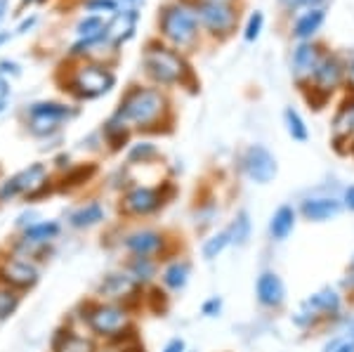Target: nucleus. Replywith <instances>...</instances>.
<instances>
[{
    "label": "nucleus",
    "mask_w": 354,
    "mask_h": 352,
    "mask_svg": "<svg viewBox=\"0 0 354 352\" xmlns=\"http://www.w3.org/2000/svg\"><path fill=\"white\" fill-rule=\"evenodd\" d=\"M340 211H342V203L338 198H330V196L305 198L300 206L302 218L310 220V223H328V220L338 218Z\"/></svg>",
    "instance_id": "15"
},
{
    "label": "nucleus",
    "mask_w": 354,
    "mask_h": 352,
    "mask_svg": "<svg viewBox=\"0 0 354 352\" xmlns=\"http://www.w3.org/2000/svg\"><path fill=\"white\" fill-rule=\"evenodd\" d=\"M335 352H354V338H350V336L342 338L340 345H338V350H335Z\"/></svg>",
    "instance_id": "41"
},
{
    "label": "nucleus",
    "mask_w": 354,
    "mask_h": 352,
    "mask_svg": "<svg viewBox=\"0 0 354 352\" xmlns=\"http://www.w3.org/2000/svg\"><path fill=\"white\" fill-rule=\"evenodd\" d=\"M0 284L15 288V291H28L38 284V268L21 255L3 258L0 260Z\"/></svg>",
    "instance_id": "7"
},
{
    "label": "nucleus",
    "mask_w": 354,
    "mask_h": 352,
    "mask_svg": "<svg viewBox=\"0 0 354 352\" xmlns=\"http://www.w3.org/2000/svg\"><path fill=\"white\" fill-rule=\"evenodd\" d=\"M163 33L175 45H189L196 38V17L187 8H170L163 15Z\"/></svg>",
    "instance_id": "10"
},
{
    "label": "nucleus",
    "mask_w": 354,
    "mask_h": 352,
    "mask_svg": "<svg viewBox=\"0 0 354 352\" xmlns=\"http://www.w3.org/2000/svg\"><path fill=\"white\" fill-rule=\"evenodd\" d=\"M340 76H342V64L338 62V57H324L317 66V73H314V81H317V88L328 93L333 90L335 85L340 83Z\"/></svg>",
    "instance_id": "21"
},
{
    "label": "nucleus",
    "mask_w": 354,
    "mask_h": 352,
    "mask_svg": "<svg viewBox=\"0 0 354 352\" xmlns=\"http://www.w3.org/2000/svg\"><path fill=\"white\" fill-rule=\"evenodd\" d=\"M283 121H286V130H288V135L293 140H298V142H305L307 138H310V133H307V126H305V121H302V116L298 111L293 109V106H288L286 111H283Z\"/></svg>",
    "instance_id": "29"
},
{
    "label": "nucleus",
    "mask_w": 354,
    "mask_h": 352,
    "mask_svg": "<svg viewBox=\"0 0 354 352\" xmlns=\"http://www.w3.org/2000/svg\"><path fill=\"white\" fill-rule=\"evenodd\" d=\"M352 151H354V149H352Z\"/></svg>",
    "instance_id": "48"
},
{
    "label": "nucleus",
    "mask_w": 354,
    "mask_h": 352,
    "mask_svg": "<svg viewBox=\"0 0 354 352\" xmlns=\"http://www.w3.org/2000/svg\"><path fill=\"white\" fill-rule=\"evenodd\" d=\"M319 50L314 48L310 43H302L298 45V50H295L293 55V76L298 78L302 83L305 78H312L314 73H317V66H319Z\"/></svg>",
    "instance_id": "18"
},
{
    "label": "nucleus",
    "mask_w": 354,
    "mask_h": 352,
    "mask_svg": "<svg viewBox=\"0 0 354 352\" xmlns=\"http://www.w3.org/2000/svg\"><path fill=\"white\" fill-rule=\"evenodd\" d=\"M165 239L163 232L158 230H135L130 234H125L123 246L133 258H156L165 251Z\"/></svg>",
    "instance_id": "12"
},
{
    "label": "nucleus",
    "mask_w": 354,
    "mask_h": 352,
    "mask_svg": "<svg viewBox=\"0 0 354 352\" xmlns=\"http://www.w3.org/2000/svg\"><path fill=\"white\" fill-rule=\"evenodd\" d=\"M324 24V12L322 10H310L307 15H302L298 19V24H295V36L298 38H310L314 33L319 31V26Z\"/></svg>",
    "instance_id": "26"
},
{
    "label": "nucleus",
    "mask_w": 354,
    "mask_h": 352,
    "mask_svg": "<svg viewBox=\"0 0 354 352\" xmlns=\"http://www.w3.org/2000/svg\"><path fill=\"white\" fill-rule=\"evenodd\" d=\"M201 312H203L205 317H220V312H222V298H218V296L208 298V300L203 303Z\"/></svg>",
    "instance_id": "35"
},
{
    "label": "nucleus",
    "mask_w": 354,
    "mask_h": 352,
    "mask_svg": "<svg viewBox=\"0 0 354 352\" xmlns=\"http://www.w3.org/2000/svg\"><path fill=\"white\" fill-rule=\"evenodd\" d=\"M3 12H5V0H0V17H3Z\"/></svg>",
    "instance_id": "44"
},
{
    "label": "nucleus",
    "mask_w": 354,
    "mask_h": 352,
    "mask_svg": "<svg viewBox=\"0 0 354 352\" xmlns=\"http://www.w3.org/2000/svg\"><path fill=\"white\" fill-rule=\"evenodd\" d=\"M187 350V343L182 338H173L168 340V345L163 348V352H185Z\"/></svg>",
    "instance_id": "36"
},
{
    "label": "nucleus",
    "mask_w": 354,
    "mask_h": 352,
    "mask_svg": "<svg viewBox=\"0 0 354 352\" xmlns=\"http://www.w3.org/2000/svg\"><path fill=\"white\" fill-rule=\"evenodd\" d=\"M135 21H137V12H135V10H125V12H118L111 19V24H106L104 38H109L111 43H123L125 38L133 36Z\"/></svg>",
    "instance_id": "22"
},
{
    "label": "nucleus",
    "mask_w": 354,
    "mask_h": 352,
    "mask_svg": "<svg viewBox=\"0 0 354 352\" xmlns=\"http://www.w3.org/2000/svg\"><path fill=\"white\" fill-rule=\"evenodd\" d=\"M262 21H265V17H262V12H253V15H250L248 26H245V41H255V38L260 36Z\"/></svg>",
    "instance_id": "34"
},
{
    "label": "nucleus",
    "mask_w": 354,
    "mask_h": 352,
    "mask_svg": "<svg viewBox=\"0 0 354 352\" xmlns=\"http://www.w3.org/2000/svg\"><path fill=\"white\" fill-rule=\"evenodd\" d=\"M128 123H123L118 116H113L109 123L104 126V135H106V140H109V145L113 147V149H121V145L125 140H128Z\"/></svg>",
    "instance_id": "31"
},
{
    "label": "nucleus",
    "mask_w": 354,
    "mask_h": 352,
    "mask_svg": "<svg viewBox=\"0 0 354 352\" xmlns=\"http://www.w3.org/2000/svg\"><path fill=\"white\" fill-rule=\"evenodd\" d=\"M145 66L153 81H158L163 85L182 81V76H185V71H187L185 62L168 48H151L145 57Z\"/></svg>",
    "instance_id": "4"
},
{
    "label": "nucleus",
    "mask_w": 354,
    "mask_h": 352,
    "mask_svg": "<svg viewBox=\"0 0 354 352\" xmlns=\"http://www.w3.org/2000/svg\"><path fill=\"white\" fill-rule=\"evenodd\" d=\"M163 203H165V196H163L161 187H135V189H130L128 194L123 196L121 211L125 215L142 218V215L156 213Z\"/></svg>",
    "instance_id": "9"
},
{
    "label": "nucleus",
    "mask_w": 354,
    "mask_h": 352,
    "mask_svg": "<svg viewBox=\"0 0 354 352\" xmlns=\"http://www.w3.org/2000/svg\"><path fill=\"white\" fill-rule=\"evenodd\" d=\"M45 189H48V170H45L43 163H33V166L24 168L15 178L5 180L0 185V203L10 201L15 196L36 198L45 194Z\"/></svg>",
    "instance_id": "3"
},
{
    "label": "nucleus",
    "mask_w": 354,
    "mask_h": 352,
    "mask_svg": "<svg viewBox=\"0 0 354 352\" xmlns=\"http://www.w3.org/2000/svg\"><path fill=\"white\" fill-rule=\"evenodd\" d=\"M283 5H286V8H298V5H319L322 3V0H281Z\"/></svg>",
    "instance_id": "40"
},
{
    "label": "nucleus",
    "mask_w": 354,
    "mask_h": 352,
    "mask_svg": "<svg viewBox=\"0 0 354 352\" xmlns=\"http://www.w3.org/2000/svg\"><path fill=\"white\" fill-rule=\"evenodd\" d=\"M156 154H158L156 147L149 145V142H140V145H135L133 149H130L128 158H130V163H147L149 158H153Z\"/></svg>",
    "instance_id": "33"
},
{
    "label": "nucleus",
    "mask_w": 354,
    "mask_h": 352,
    "mask_svg": "<svg viewBox=\"0 0 354 352\" xmlns=\"http://www.w3.org/2000/svg\"><path fill=\"white\" fill-rule=\"evenodd\" d=\"M295 230V208L281 206L277 208L270 220V234L274 241H283L290 237V232Z\"/></svg>",
    "instance_id": "23"
},
{
    "label": "nucleus",
    "mask_w": 354,
    "mask_h": 352,
    "mask_svg": "<svg viewBox=\"0 0 354 352\" xmlns=\"http://www.w3.org/2000/svg\"><path fill=\"white\" fill-rule=\"evenodd\" d=\"M250 230H253V225H250V215L245 211H239L236 215H234L232 225L227 227L230 239H232V243H236V246H245V243H248Z\"/></svg>",
    "instance_id": "25"
},
{
    "label": "nucleus",
    "mask_w": 354,
    "mask_h": 352,
    "mask_svg": "<svg viewBox=\"0 0 354 352\" xmlns=\"http://www.w3.org/2000/svg\"><path fill=\"white\" fill-rule=\"evenodd\" d=\"M165 111V100L158 90L151 88H135L125 95V100L118 106L116 116L123 123H133L140 128H149L161 118Z\"/></svg>",
    "instance_id": "2"
},
{
    "label": "nucleus",
    "mask_w": 354,
    "mask_h": 352,
    "mask_svg": "<svg viewBox=\"0 0 354 352\" xmlns=\"http://www.w3.org/2000/svg\"><path fill=\"white\" fill-rule=\"evenodd\" d=\"M116 8V5H113V0H90L88 3V10H111Z\"/></svg>",
    "instance_id": "37"
},
{
    "label": "nucleus",
    "mask_w": 354,
    "mask_h": 352,
    "mask_svg": "<svg viewBox=\"0 0 354 352\" xmlns=\"http://www.w3.org/2000/svg\"><path fill=\"white\" fill-rule=\"evenodd\" d=\"M83 310L85 315H81V319L95 338L123 340L133 331L130 310L125 305L109 303V300H90L83 305Z\"/></svg>",
    "instance_id": "1"
},
{
    "label": "nucleus",
    "mask_w": 354,
    "mask_h": 352,
    "mask_svg": "<svg viewBox=\"0 0 354 352\" xmlns=\"http://www.w3.org/2000/svg\"><path fill=\"white\" fill-rule=\"evenodd\" d=\"M243 170L253 183L267 185L277 178V158L272 156L270 149H265L262 145H253L245 149L243 154Z\"/></svg>",
    "instance_id": "11"
},
{
    "label": "nucleus",
    "mask_w": 354,
    "mask_h": 352,
    "mask_svg": "<svg viewBox=\"0 0 354 352\" xmlns=\"http://www.w3.org/2000/svg\"><path fill=\"white\" fill-rule=\"evenodd\" d=\"M347 336H350V338H354V319L350 322V326H347Z\"/></svg>",
    "instance_id": "43"
},
{
    "label": "nucleus",
    "mask_w": 354,
    "mask_h": 352,
    "mask_svg": "<svg viewBox=\"0 0 354 352\" xmlns=\"http://www.w3.org/2000/svg\"><path fill=\"white\" fill-rule=\"evenodd\" d=\"M53 350L55 352H97L95 340L88 336H81V333L73 331V328H66V331L62 328V331H57Z\"/></svg>",
    "instance_id": "19"
},
{
    "label": "nucleus",
    "mask_w": 354,
    "mask_h": 352,
    "mask_svg": "<svg viewBox=\"0 0 354 352\" xmlns=\"http://www.w3.org/2000/svg\"><path fill=\"white\" fill-rule=\"evenodd\" d=\"M71 88L78 98H100L113 88V73L102 66H83L73 76Z\"/></svg>",
    "instance_id": "8"
},
{
    "label": "nucleus",
    "mask_w": 354,
    "mask_h": 352,
    "mask_svg": "<svg viewBox=\"0 0 354 352\" xmlns=\"http://www.w3.org/2000/svg\"><path fill=\"white\" fill-rule=\"evenodd\" d=\"M95 170H97L95 166H78V168H73L71 173H66L64 187H78V185L88 183V180L95 175Z\"/></svg>",
    "instance_id": "32"
},
{
    "label": "nucleus",
    "mask_w": 354,
    "mask_h": 352,
    "mask_svg": "<svg viewBox=\"0 0 354 352\" xmlns=\"http://www.w3.org/2000/svg\"><path fill=\"white\" fill-rule=\"evenodd\" d=\"M350 275L354 277V255H352V263H350Z\"/></svg>",
    "instance_id": "45"
},
{
    "label": "nucleus",
    "mask_w": 354,
    "mask_h": 352,
    "mask_svg": "<svg viewBox=\"0 0 354 352\" xmlns=\"http://www.w3.org/2000/svg\"><path fill=\"white\" fill-rule=\"evenodd\" d=\"M8 95H10V85H8V81H5L3 76H0V111H3L5 100H8Z\"/></svg>",
    "instance_id": "39"
},
{
    "label": "nucleus",
    "mask_w": 354,
    "mask_h": 352,
    "mask_svg": "<svg viewBox=\"0 0 354 352\" xmlns=\"http://www.w3.org/2000/svg\"><path fill=\"white\" fill-rule=\"evenodd\" d=\"M196 15H198V19H201L203 24L215 33L227 31V28H232V24H234V10L227 3H220V0L198 3Z\"/></svg>",
    "instance_id": "14"
},
{
    "label": "nucleus",
    "mask_w": 354,
    "mask_h": 352,
    "mask_svg": "<svg viewBox=\"0 0 354 352\" xmlns=\"http://www.w3.org/2000/svg\"><path fill=\"white\" fill-rule=\"evenodd\" d=\"M19 303H21L19 291H15V288L0 284V322L8 319V317H12L17 312V308H19Z\"/></svg>",
    "instance_id": "28"
},
{
    "label": "nucleus",
    "mask_w": 354,
    "mask_h": 352,
    "mask_svg": "<svg viewBox=\"0 0 354 352\" xmlns=\"http://www.w3.org/2000/svg\"><path fill=\"white\" fill-rule=\"evenodd\" d=\"M230 243H232L230 232H227V230L218 232V234H213L210 239H205V243H203V258L205 260H215L227 246H230Z\"/></svg>",
    "instance_id": "30"
},
{
    "label": "nucleus",
    "mask_w": 354,
    "mask_h": 352,
    "mask_svg": "<svg viewBox=\"0 0 354 352\" xmlns=\"http://www.w3.org/2000/svg\"><path fill=\"white\" fill-rule=\"evenodd\" d=\"M192 277V265L187 260H173L168 268L163 270V286L170 288V291H182V288L189 284Z\"/></svg>",
    "instance_id": "24"
},
{
    "label": "nucleus",
    "mask_w": 354,
    "mask_h": 352,
    "mask_svg": "<svg viewBox=\"0 0 354 352\" xmlns=\"http://www.w3.org/2000/svg\"><path fill=\"white\" fill-rule=\"evenodd\" d=\"M59 223H55V220H43V223H33L24 227V232H21V246L24 248H43L48 246L50 241L57 239L59 237Z\"/></svg>",
    "instance_id": "16"
},
{
    "label": "nucleus",
    "mask_w": 354,
    "mask_h": 352,
    "mask_svg": "<svg viewBox=\"0 0 354 352\" xmlns=\"http://www.w3.org/2000/svg\"><path fill=\"white\" fill-rule=\"evenodd\" d=\"M342 206L350 208V211H354V185L347 187L345 194H342Z\"/></svg>",
    "instance_id": "38"
},
{
    "label": "nucleus",
    "mask_w": 354,
    "mask_h": 352,
    "mask_svg": "<svg viewBox=\"0 0 354 352\" xmlns=\"http://www.w3.org/2000/svg\"><path fill=\"white\" fill-rule=\"evenodd\" d=\"M97 296L109 303H118L128 308L133 300L142 296V284L130 277V272H111L97 286Z\"/></svg>",
    "instance_id": "5"
},
{
    "label": "nucleus",
    "mask_w": 354,
    "mask_h": 352,
    "mask_svg": "<svg viewBox=\"0 0 354 352\" xmlns=\"http://www.w3.org/2000/svg\"><path fill=\"white\" fill-rule=\"evenodd\" d=\"M104 218H106L104 206H102V203H97V201H90V203L76 208V211L68 215V225L76 227V230H90V227L104 223Z\"/></svg>",
    "instance_id": "20"
},
{
    "label": "nucleus",
    "mask_w": 354,
    "mask_h": 352,
    "mask_svg": "<svg viewBox=\"0 0 354 352\" xmlns=\"http://www.w3.org/2000/svg\"><path fill=\"white\" fill-rule=\"evenodd\" d=\"M73 111L59 102H36L28 109V128L33 135H50L59 128V123L68 121Z\"/></svg>",
    "instance_id": "6"
},
{
    "label": "nucleus",
    "mask_w": 354,
    "mask_h": 352,
    "mask_svg": "<svg viewBox=\"0 0 354 352\" xmlns=\"http://www.w3.org/2000/svg\"><path fill=\"white\" fill-rule=\"evenodd\" d=\"M128 272H130V277L140 284L151 281L153 275H156V258H133Z\"/></svg>",
    "instance_id": "27"
},
{
    "label": "nucleus",
    "mask_w": 354,
    "mask_h": 352,
    "mask_svg": "<svg viewBox=\"0 0 354 352\" xmlns=\"http://www.w3.org/2000/svg\"><path fill=\"white\" fill-rule=\"evenodd\" d=\"M305 305L319 315V319H330V317H338L342 312V298L335 288H322V291L312 293L305 300Z\"/></svg>",
    "instance_id": "17"
},
{
    "label": "nucleus",
    "mask_w": 354,
    "mask_h": 352,
    "mask_svg": "<svg viewBox=\"0 0 354 352\" xmlns=\"http://www.w3.org/2000/svg\"><path fill=\"white\" fill-rule=\"evenodd\" d=\"M220 3H225V0H220Z\"/></svg>",
    "instance_id": "46"
},
{
    "label": "nucleus",
    "mask_w": 354,
    "mask_h": 352,
    "mask_svg": "<svg viewBox=\"0 0 354 352\" xmlns=\"http://www.w3.org/2000/svg\"><path fill=\"white\" fill-rule=\"evenodd\" d=\"M255 296L262 308H281L286 300V286L277 272H262L255 281Z\"/></svg>",
    "instance_id": "13"
},
{
    "label": "nucleus",
    "mask_w": 354,
    "mask_h": 352,
    "mask_svg": "<svg viewBox=\"0 0 354 352\" xmlns=\"http://www.w3.org/2000/svg\"><path fill=\"white\" fill-rule=\"evenodd\" d=\"M24 3H28V0H24Z\"/></svg>",
    "instance_id": "47"
},
{
    "label": "nucleus",
    "mask_w": 354,
    "mask_h": 352,
    "mask_svg": "<svg viewBox=\"0 0 354 352\" xmlns=\"http://www.w3.org/2000/svg\"><path fill=\"white\" fill-rule=\"evenodd\" d=\"M347 85H350V90L354 93V62L350 64V69H347Z\"/></svg>",
    "instance_id": "42"
}]
</instances>
